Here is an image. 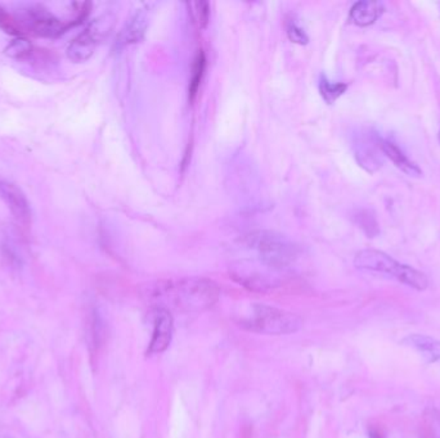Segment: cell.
I'll list each match as a JSON object with an SVG mask.
<instances>
[{
    "instance_id": "obj_20",
    "label": "cell",
    "mask_w": 440,
    "mask_h": 438,
    "mask_svg": "<svg viewBox=\"0 0 440 438\" xmlns=\"http://www.w3.org/2000/svg\"><path fill=\"white\" fill-rule=\"evenodd\" d=\"M0 29L4 30L6 32H9V34H13V35H20V32H21V29L16 23L15 20H12L1 8H0Z\"/></svg>"
},
{
    "instance_id": "obj_1",
    "label": "cell",
    "mask_w": 440,
    "mask_h": 438,
    "mask_svg": "<svg viewBox=\"0 0 440 438\" xmlns=\"http://www.w3.org/2000/svg\"><path fill=\"white\" fill-rule=\"evenodd\" d=\"M220 289L215 281L206 278H184L166 283L157 291L165 298L169 308L182 312H201L214 306L219 300Z\"/></svg>"
},
{
    "instance_id": "obj_2",
    "label": "cell",
    "mask_w": 440,
    "mask_h": 438,
    "mask_svg": "<svg viewBox=\"0 0 440 438\" xmlns=\"http://www.w3.org/2000/svg\"><path fill=\"white\" fill-rule=\"evenodd\" d=\"M354 265L357 269L364 270V272H374V273L389 275L398 281L415 288L417 291H425L429 286V281L425 274L413 269L411 266L399 264L385 252L377 251V250H363V251L358 252L354 259Z\"/></svg>"
},
{
    "instance_id": "obj_22",
    "label": "cell",
    "mask_w": 440,
    "mask_h": 438,
    "mask_svg": "<svg viewBox=\"0 0 440 438\" xmlns=\"http://www.w3.org/2000/svg\"><path fill=\"white\" fill-rule=\"evenodd\" d=\"M439 139H440V133H439Z\"/></svg>"
},
{
    "instance_id": "obj_21",
    "label": "cell",
    "mask_w": 440,
    "mask_h": 438,
    "mask_svg": "<svg viewBox=\"0 0 440 438\" xmlns=\"http://www.w3.org/2000/svg\"><path fill=\"white\" fill-rule=\"evenodd\" d=\"M369 438H383V437H381V434H380L379 432L372 431L371 432V436H369Z\"/></svg>"
},
{
    "instance_id": "obj_18",
    "label": "cell",
    "mask_w": 440,
    "mask_h": 438,
    "mask_svg": "<svg viewBox=\"0 0 440 438\" xmlns=\"http://www.w3.org/2000/svg\"><path fill=\"white\" fill-rule=\"evenodd\" d=\"M89 337H90V346L98 348L101 346L103 337H105V329H103V322L101 317L94 314L90 320V329H89Z\"/></svg>"
},
{
    "instance_id": "obj_13",
    "label": "cell",
    "mask_w": 440,
    "mask_h": 438,
    "mask_svg": "<svg viewBox=\"0 0 440 438\" xmlns=\"http://www.w3.org/2000/svg\"><path fill=\"white\" fill-rule=\"evenodd\" d=\"M380 145H381V151L391 159V162L397 166L399 170H402L404 174L410 176L421 175V170L417 165H415L412 161L405 157V154L398 148L396 144L391 143L389 140H381Z\"/></svg>"
},
{
    "instance_id": "obj_5",
    "label": "cell",
    "mask_w": 440,
    "mask_h": 438,
    "mask_svg": "<svg viewBox=\"0 0 440 438\" xmlns=\"http://www.w3.org/2000/svg\"><path fill=\"white\" fill-rule=\"evenodd\" d=\"M22 23L32 34L45 37L61 35L71 26L58 20L57 17H54L51 12H48L45 8L40 6L30 7L23 15Z\"/></svg>"
},
{
    "instance_id": "obj_12",
    "label": "cell",
    "mask_w": 440,
    "mask_h": 438,
    "mask_svg": "<svg viewBox=\"0 0 440 438\" xmlns=\"http://www.w3.org/2000/svg\"><path fill=\"white\" fill-rule=\"evenodd\" d=\"M405 345L411 346L427 359L429 363L440 361V341L434 338L422 336V334H412L403 341Z\"/></svg>"
},
{
    "instance_id": "obj_4",
    "label": "cell",
    "mask_w": 440,
    "mask_h": 438,
    "mask_svg": "<svg viewBox=\"0 0 440 438\" xmlns=\"http://www.w3.org/2000/svg\"><path fill=\"white\" fill-rule=\"evenodd\" d=\"M241 325L249 331L261 334L282 336L299 331L303 325V320L289 311L263 303H255L253 305V314L250 317L244 319Z\"/></svg>"
},
{
    "instance_id": "obj_14",
    "label": "cell",
    "mask_w": 440,
    "mask_h": 438,
    "mask_svg": "<svg viewBox=\"0 0 440 438\" xmlns=\"http://www.w3.org/2000/svg\"><path fill=\"white\" fill-rule=\"evenodd\" d=\"M205 63H206L205 54H203V51H198L197 56H196L195 61H194L192 76H191V83H189V98H191V101L195 99L197 90H198V87L201 85L203 72H205Z\"/></svg>"
},
{
    "instance_id": "obj_9",
    "label": "cell",
    "mask_w": 440,
    "mask_h": 438,
    "mask_svg": "<svg viewBox=\"0 0 440 438\" xmlns=\"http://www.w3.org/2000/svg\"><path fill=\"white\" fill-rule=\"evenodd\" d=\"M147 26H148V13L145 9H141L130 18V21L121 30L117 37V44L120 47H125L129 44L141 42L145 36Z\"/></svg>"
},
{
    "instance_id": "obj_11",
    "label": "cell",
    "mask_w": 440,
    "mask_h": 438,
    "mask_svg": "<svg viewBox=\"0 0 440 438\" xmlns=\"http://www.w3.org/2000/svg\"><path fill=\"white\" fill-rule=\"evenodd\" d=\"M233 279L239 281L244 287L249 288L251 291H260L264 292L267 289L275 287V281L269 278L266 274L260 273L255 269L249 267H239L233 273Z\"/></svg>"
},
{
    "instance_id": "obj_3",
    "label": "cell",
    "mask_w": 440,
    "mask_h": 438,
    "mask_svg": "<svg viewBox=\"0 0 440 438\" xmlns=\"http://www.w3.org/2000/svg\"><path fill=\"white\" fill-rule=\"evenodd\" d=\"M247 243L259 253L260 260L270 269H285L299 256V247L289 238L275 231L260 230L247 237Z\"/></svg>"
},
{
    "instance_id": "obj_16",
    "label": "cell",
    "mask_w": 440,
    "mask_h": 438,
    "mask_svg": "<svg viewBox=\"0 0 440 438\" xmlns=\"http://www.w3.org/2000/svg\"><path fill=\"white\" fill-rule=\"evenodd\" d=\"M189 15L198 29H205L210 20V6L208 1L189 3Z\"/></svg>"
},
{
    "instance_id": "obj_19",
    "label": "cell",
    "mask_w": 440,
    "mask_h": 438,
    "mask_svg": "<svg viewBox=\"0 0 440 438\" xmlns=\"http://www.w3.org/2000/svg\"><path fill=\"white\" fill-rule=\"evenodd\" d=\"M286 30H287V35H289L291 42L300 44V45L308 43L309 37L307 35V32H305L297 23H295V22H287V28H286Z\"/></svg>"
},
{
    "instance_id": "obj_15",
    "label": "cell",
    "mask_w": 440,
    "mask_h": 438,
    "mask_svg": "<svg viewBox=\"0 0 440 438\" xmlns=\"http://www.w3.org/2000/svg\"><path fill=\"white\" fill-rule=\"evenodd\" d=\"M347 84L331 83V81H328L325 78L321 80V84H319V92L322 94L323 99L327 103H330V104L336 101V99H339L340 97L347 92Z\"/></svg>"
},
{
    "instance_id": "obj_7",
    "label": "cell",
    "mask_w": 440,
    "mask_h": 438,
    "mask_svg": "<svg viewBox=\"0 0 440 438\" xmlns=\"http://www.w3.org/2000/svg\"><path fill=\"white\" fill-rule=\"evenodd\" d=\"M0 197L6 202L8 209L13 214L16 220L23 226H29L31 221V209L26 195L13 183L0 178Z\"/></svg>"
},
{
    "instance_id": "obj_17",
    "label": "cell",
    "mask_w": 440,
    "mask_h": 438,
    "mask_svg": "<svg viewBox=\"0 0 440 438\" xmlns=\"http://www.w3.org/2000/svg\"><path fill=\"white\" fill-rule=\"evenodd\" d=\"M34 51L32 44L30 43L25 37H17L12 43L9 44L6 49V54L16 59H25L29 58Z\"/></svg>"
},
{
    "instance_id": "obj_6",
    "label": "cell",
    "mask_w": 440,
    "mask_h": 438,
    "mask_svg": "<svg viewBox=\"0 0 440 438\" xmlns=\"http://www.w3.org/2000/svg\"><path fill=\"white\" fill-rule=\"evenodd\" d=\"M173 338V316L169 310L156 308L153 310V331L147 355L165 351Z\"/></svg>"
},
{
    "instance_id": "obj_8",
    "label": "cell",
    "mask_w": 440,
    "mask_h": 438,
    "mask_svg": "<svg viewBox=\"0 0 440 438\" xmlns=\"http://www.w3.org/2000/svg\"><path fill=\"white\" fill-rule=\"evenodd\" d=\"M385 8L383 3L374 1V0H363L355 3L352 9L349 18L357 26L366 28L372 23H375L380 16L383 15Z\"/></svg>"
},
{
    "instance_id": "obj_10",
    "label": "cell",
    "mask_w": 440,
    "mask_h": 438,
    "mask_svg": "<svg viewBox=\"0 0 440 438\" xmlns=\"http://www.w3.org/2000/svg\"><path fill=\"white\" fill-rule=\"evenodd\" d=\"M98 40L100 37L95 35L92 30L87 29L70 44L67 49V56L76 63L85 62L93 56Z\"/></svg>"
}]
</instances>
